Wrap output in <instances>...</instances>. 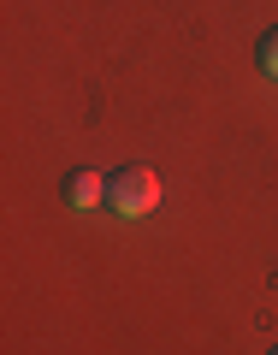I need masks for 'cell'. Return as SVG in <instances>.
Masks as SVG:
<instances>
[{
	"label": "cell",
	"mask_w": 278,
	"mask_h": 355,
	"mask_svg": "<svg viewBox=\"0 0 278 355\" xmlns=\"http://www.w3.org/2000/svg\"><path fill=\"white\" fill-rule=\"evenodd\" d=\"M107 207L119 219H142L160 207V172L154 166H125V172L107 178Z\"/></svg>",
	"instance_id": "6da1fadb"
},
{
	"label": "cell",
	"mask_w": 278,
	"mask_h": 355,
	"mask_svg": "<svg viewBox=\"0 0 278 355\" xmlns=\"http://www.w3.org/2000/svg\"><path fill=\"white\" fill-rule=\"evenodd\" d=\"M65 202H71V207L107 202V178H101V172H71V178H65Z\"/></svg>",
	"instance_id": "7a4b0ae2"
},
{
	"label": "cell",
	"mask_w": 278,
	"mask_h": 355,
	"mask_svg": "<svg viewBox=\"0 0 278 355\" xmlns=\"http://www.w3.org/2000/svg\"><path fill=\"white\" fill-rule=\"evenodd\" d=\"M261 71H266V77H278V30L261 42Z\"/></svg>",
	"instance_id": "3957f363"
},
{
	"label": "cell",
	"mask_w": 278,
	"mask_h": 355,
	"mask_svg": "<svg viewBox=\"0 0 278 355\" xmlns=\"http://www.w3.org/2000/svg\"><path fill=\"white\" fill-rule=\"evenodd\" d=\"M272 355H278V349H272Z\"/></svg>",
	"instance_id": "277c9868"
}]
</instances>
